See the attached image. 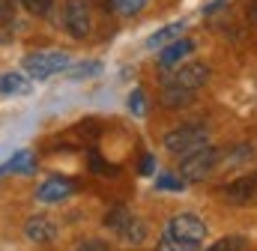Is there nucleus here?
I'll return each instance as SVG.
<instances>
[{"mask_svg":"<svg viewBox=\"0 0 257 251\" xmlns=\"http://www.w3.org/2000/svg\"><path fill=\"white\" fill-rule=\"evenodd\" d=\"M183 186H186V180H180L174 174H162L159 177V188H165V191H183Z\"/></svg>","mask_w":257,"mask_h":251,"instance_id":"aec40b11","label":"nucleus"},{"mask_svg":"<svg viewBox=\"0 0 257 251\" xmlns=\"http://www.w3.org/2000/svg\"><path fill=\"white\" fill-rule=\"evenodd\" d=\"M114 6L123 12V15H138L144 9V0H114Z\"/></svg>","mask_w":257,"mask_h":251,"instance_id":"412c9836","label":"nucleus"},{"mask_svg":"<svg viewBox=\"0 0 257 251\" xmlns=\"http://www.w3.org/2000/svg\"><path fill=\"white\" fill-rule=\"evenodd\" d=\"M15 15V0H0V21H9Z\"/></svg>","mask_w":257,"mask_h":251,"instance_id":"b1692460","label":"nucleus"},{"mask_svg":"<svg viewBox=\"0 0 257 251\" xmlns=\"http://www.w3.org/2000/svg\"><path fill=\"white\" fill-rule=\"evenodd\" d=\"M209 141V132L203 129V126L197 123H186V126H177V129H171L168 135H165V150L168 153H174V156H186V153H192L197 147H203Z\"/></svg>","mask_w":257,"mask_h":251,"instance_id":"f03ea898","label":"nucleus"},{"mask_svg":"<svg viewBox=\"0 0 257 251\" xmlns=\"http://www.w3.org/2000/svg\"><path fill=\"white\" fill-rule=\"evenodd\" d=\"M72 191H75V186L66 177H51V180L42 183V188L36 191V197H39V203H57V200H66Z\"/></svg>","mask_w":257,"mask_h":251,"instance_id":"0eeeda50","label":"nucleus"},{"mask_svg":"<svg viewBox=\"0 0 257 251\" xmlns=\"http://www.w3.org/2000/svg\"><path fill=\"white\" fill-rule=\"evenodd\" d=\"M21 3H24V9L33 12V15H48V9L54 6V0H21Z\"/></svg>","mask_w":257,"mask_h":251,"instance_id":"6ab92c4d","label":"nucleus"},{"mask_svg":"<svg viewBox=\"0 0 257 251\" xmlns=\"http://www.w3.org/2000/svg\"><path fill=\"white\" fill-rule=\"evenodd\" d=\"M192 51H194V42H189V39H174L168 48H162L159 66H162V69H177V63H183Z\"/></svg>","mask_w":257,"mask_h":251,"instance_id":"6e6552de","label":"nucleus"},{"mask_svg":"<svg viewBox=\"0 0 257 251\" xmlns=\"http://www.w3.org/2000/svg\"><path fill=\"white\" fill-rule=\"evenodd\" d=\"M27 90H30V84H27L18 72L0 75V93H3V96H21V93H27Z\"/></svg>","mask_w":257,"mask_h":251,"instance_id":"4468645a","label":"nucleus"},{"mask_svg":"<svg viewBox=\"0 0 257 251\" xmlns=\"http://www.w3.org/2000/svg\"><path fill=\"white\" fill-rule=\"evenodd\" d=\"M117 233H120V239H123V242H128V245H141V242L147 239V224H144L141 218H135V215H132L126 224L117 230Z\"/></svg>","mask_w":257,"mask_h":251,"instance_id":"9b49d317","label":"nucleus"},{"mask_svg":"<svg viewBox=\"0 0 257 251\" xmlns=\"http://www.w3.org/2000/svg\"><path fill=\"white\" fill-rule=\"evenodd\" d=\"M33 165H36V162H33V153H30V150H18V153L12 156V162H6V165L0 168V174H18V171H21V174H30Z\"/></svg>","mask_w":257,"mask_h":251,"instance_id":"f8f14e48","label":"nucleus"},{"mask_svg":"<svg viewBox=\"0 0 257 251\" xmlns=\"http://www.w3.org/2000/svg\"><path fill=\"white\" fill-rule=\"evenodd\" d=\"M78 251H108V245H105V242H99V239H87V242H81V245H78Z\"/></svg>","mask_w":257,"mask_h":251,"instance_id":"393cba45","label":"nucleus"},{"mask_svg":"<svg viewBox=\"0 0 257 251\" xmlns=\"http://www.w3.org/2000/svg\"><path fill=\"white\" fill-rule=\"evenodd\" d=\"M197 248H200V245L186 242V239H177V236H171V233H165L162 242H159V251H197Z\"/></svg>","mask_w":257,"mask_h":251,"instance_id":"dca6fc26","label":"nucleus"},{"mask_svg":"<svg viewBox=\"0 0 257 251\" xmlns=\"http://www.w3.org/2000/svg\"><path fill=\"white\" fill-rule=\"evenodd\" d=\"M206 81H209V66H206V63H186V66H180V69H177V75H174V81H171V84H177V87H183V90L197 93Z\"/></svg>","mask_w":257,"mask_h":251,"instance_id":"423d86ee","label":"nucleus"},{"mask_svg":"<svg viewBox=\"0 0 257 251\" xmlns=\"http://www.w3.org/2000/svg\"><path fill=\"white\" fill-rule=\"evenodd\" d=\"M66 66H69V54H63V51H33L24 57V72L33 81H45V78L63 72Z\"/></svg>","mask_w":257,"mask_h":251,"instance_id":"7ed1b4c3","label":"nucleus"},{"mask_svg":"<svg viewBox=\"0 0 257 251\" xmlns=\"http://www.w3.org/2000/svg\"><path fill=\"white\" fill-rule=\"evenodd\" d=\"M153 171H156V159H153V156H144V159H141V174H144V177H153Z\"/></svg>","mask_w":257,"mask_h":251,"instance_id":"a878e982","label":"nucleus"},{"mask_svg":"<svg viewBox=\"0 0 257 251\" xmlns=\"http://www.w3.org/2000/svg\"><path fill=\"white\" fill-rule=\"evenodd\" d=\"M248 21L257 27V0H251V6H248Z\"/></svg>","mask_w":257,"mask_h":251,"instance_id":"bb28decb","label":"nucleus"},{"mask_svg":"<svg viewBox=\"0 0 257 251\" xmlns=\"http://www.w3.org/2000/svg\"><path fill=\"white\" fill-rule=\"evenodd\" d=\"M128 111H132L135 117H141V114L147 111V105H144V93H141V90H135V93L128 96Z\"/></svg>","mask_w":257,"mask_h":251,"instance_id":"4be33fe9","label":"nucleus"},{"mask_svg":"<svg viewBox=\"0 0 257 251\" xmlns=\"http://www.w3.org/2000/svg\"><path fill=\"white\" fill-rule=\"evenodd\" d=\"M96 72H99V63H90V66H78V69H72L69 78L78 81V78H87V75H96Z\"/></svg>","mask_w":257,"mask_h":251,"instance_id":"5701e85b","label":"nucleus"},{"mask_svg":"<svg viewBox=\"0 0 257 251\" xmlns=\"http://www.w3.org/2000/svg\"><path fill=\"white\" fill-rule=\"evenodd\" d=\"M194 99L192 90H183V87H177V84H168L165 90H162V102L168 105V108H183V105H189Z\"/></svg>","mask_w":257,"mask_h":251,"instance_id":"ddd939ff","label":"nucleus"},{"mask_svg":"<svg viewBox=\"0 0 257 251\" xmlns=\"http://www.w3.org/2000/svg\"><path fill=\"white\" fill-rule=\"evenodd\" d=\"M168 233L177 236V239H186V242H194L200 245L206 239V221L194 212H180L168 221Z\"/></svg>","mask_w":257,"mask_h":251,"instance_id":"39448f33","label":"nucleus"},{"mask_svg":"<svg viewBox=\"0 0 257 251\" xmlns=\"http://www.w3.org/2000/svg\"><path fill=\"white\" fill-rule=\"evenodd\" d=\"M128 218H132V212H128L126 206H114V209H111V212L105 215V224H108L111 230H120V227L126 224Z\"/></svg>","mask_w":257,"mask_h":251,"instance_id":"a211bd4d","label":"nucleus"},{"mask_svg":"<svg viewBox=\"0 0 257 251\" xmlns=\"http://www.w3.org/2000/svg\"><path fill=\"white\" fill-rule=\"evenodd\" d=\"M63 24H66V30H69L75 39L90 36V30H93V12H90V3H87V0H66Z\"/></svg>","mask_w":257,"mask_h":251,"instance_id":"20e7f679","label":"nucleus"},{"mask_svg":"<svg viewBox=\"0 0 257 251\" xmlns=\"http://www.w3.org/2000/svg\"><path fill=\"white\" fill-rule=\"evenodd\" d=\"M180 30H183V24H180V21H177V24H168V27H162L159 33H153V36L147 39V45H150V48H159L162 42H174Z\"/></svg>","mask_w":257,"mask_h":251,"instance_id":"2eb2a0df","label":"nucleus"},{"mask_svg":"<svg viewBox=\"0 0 257 251\" xmlns=\"http://www.w3.org/2000/svg\"><path fill=\"white\" fill-rule=\"evenodd\" d=\"M24 233H27V239H33V242H51V239L57 236V224H54L51 218H45V215H33V218H27Z\"/></svg>","mask_w":257,"mask_h":251,"instance_id":"1a4fd4ad","label":"nucleus"},{"mask_svg":"<svg viewBox=\"0 0 257 251\" xmlns=\"http://www.w3.org/2000/svg\"><path fill=\"white\" fill-rule=\"evenodd\" d=\"M257 194V180L254 177H242V180H233L224 186V197L230 203H248Z\"/></svg>","mask_w":257,"mask_h":251,"instance_id":"9d476101","label":"nucleus"},{"mask_svg":"<svg viewBox=\"0 0 257 251\" xmlns=\"http://www.w3.org/2000/svg\"><path fill=\"white\" fill-rule=\"evenodd\" d=\"M215 165H218V150L209 147V144H203V147H197V150H192V153L183 156V162H180V177L189 180V183L206 180Z\"/></svg>","mask_w":257,"mask_h":251,"instance_id":"f257e3e1","label":"nucleus"},{"mask_svg":"<svg viewBox=\"0 0 257 251\" xmlns=\"http://www.w3.org/2000/svg\"><path fill=\"white\" fill-rule=\"evenodd\" d=\"M245 245H248V242H245V236H224V239L212 242L206 251H242Z\"/></svg>","mask_w":257,"mask_h":251,"instance_id":"f3484780","label":"nucleus"}]
</instances>
